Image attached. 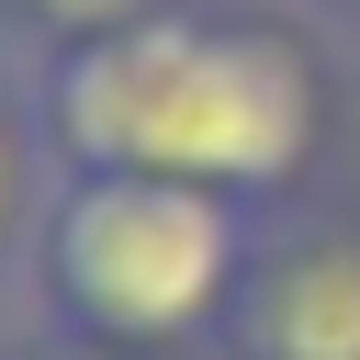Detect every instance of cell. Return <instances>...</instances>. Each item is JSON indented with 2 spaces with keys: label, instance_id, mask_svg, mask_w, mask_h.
<instances>
[{
  "label": "cell",
  "instance_id": "52a82bcc",
  "mask_svg": "<svg viewBox=\"0 0 360 360\" xmlns=\"http://www.w3.org/2000/svg\"><path fill=\"white\" fill-rule=\"evenodd\" d=\"M338 11H360V0H338Z\"/></svg>",
  "mask_w": 360,
  "mask_h": 360
},
{
  "label": "cell",
  "instance_id": "277c9868",
  "mask_svg": "<svg viewBox=\"0 0 360 360\" xmlns=\"http://www.w3.org/2000/svg\"><path fill=\"white\" fill-rule=\"evenodd\" d=\"M180 0H0V34H22L34 56H68V45H101L124 22H158Z\"/></svg>",
  "mask_w": 360,
  "mask_h": 360
},
{
  "label": "cell",
  "instance_id": "3957f363",
  "mask_svg": "<svg viewBox=\"0 0 360 360\" xmlns=\"http://www.w3.org/2000/svg\"><path fill=\"white\" fill-rule=\"evenodd\" d=\"M236 360H360V236L292 225L236 281Z\"/></svg>",
  "mask_w": 360,
  "mask_h": 360
},
{
  "label": "cell",
  "instance_id": "6da1fadb",
  "mask_svg": "<svg viewBox=\"0 0 360 360\" xmlns=\"http://www.w3.org/2000/svg\"><path fill=\"white\" fill-rule=\"evenodd\" d=\"M34 124L68 169H124V180H202V191H281L304 180L326 135V79L304 34L281 22H214V11H158L101 45L45 56Z\"/></svg>",
  "mask_w": 360,
  "mask_h": 360
},
{
  "label": "cell",
  "instance_id": "5b68a950",
  "mask_svg": "<svg viewBox=\"0 0 360 360\" xmlns=\"http://www.w3.org/2000/svg\"><path fill=\"white\" fill-rule=\"evenodd\" d=\"M11 214H22V124L0 112V236H11Z\"/></svg>",
  "mask_w": 360,
  "mask_h": 360
},
{
  "label": "cell",
  "instance_id": "8992f818",
  "mask_svg": "<svg viewBox=\"0 0 360 360\" xmlns=\"http://www.w3.org/2000/svg\"><path fill=\"white\" fill-rule=\"evenodd\" d=\"M11 360H112V349H90V338H45V349H11Z\"/></svg>",
  "mask_w": 360,
  "mask_h": 360
},
{
  "label": "cell",
  "instance_id": "7a4b0ae2",
  "mask_svg": "<svg viewBox=\"0 0 360 360\" xmlns=\"http://www.w3.org/2000/svg\"><path fill=\"white\" fill-rule=\"evenodd\" d=\"M259 236L236 191L202 180H124V169H68L34 236L45 315L90 349H169L202 315L236 304Z\"/></svg>",
  "mask_w": 360,
  "mask_h": 360
}]
</instances>
